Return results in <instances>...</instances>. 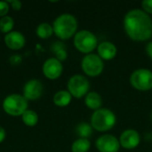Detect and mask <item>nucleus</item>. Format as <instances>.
I'll use <instances>...</instances> for the list:
<instances>
[{"mask_svg":"<svg viewBox=\"0 0 152 152\" xmlns=\"http://www.w3.org/2000/svg\"><path fill=\"white\" fill-rule=\"evenodd\" d=\"M124 28L126 35L134 41L143 42L152 37V20L141 9H133L124 17Z\"/></svg>","mask_w":152,"mask_h":152,"instance_id":"obj_1","label":"nucleus"},{"mask_svg":"<svg viewBox=\"0 0 152 152\" xmlns=\"http://www.w3.org/2000/svg\"><path fill=\"white\" fill-rule=\"evenodd\" d=\"M53 28V33L57 37L61 40H67L76 35L77 20L74 15L70 13H63L54 20Z\"/></svg>","mask_w":152,"mask_h":152,"instance_id":"obj_2","label":"nucleus"},{"mask_svg":"<svg viewBox=\"0 0 152 152\" xmlns=\"http://www.w3.org/2000/svg\"><path fill=\"white\" fill-rule=\"evenodd\" d=\"M116 122V115L109 109L101 108L95 110L91 117V126L98 132H107L112 129Z\"/></svg>","mask_w":152,"mask_h":152,"instance_id":"obj_3","label":"nucleus"},{"mask_svg":"<svg viewBox=\"0 0 152 152\" xmlns=\"http://www.w3.org/2000/svg\"><path fill=\"white\" fill-rule=\"evenodd\" d=\"M73 43L78 52L86 54L92 53V52L98 46L96 36L86 29H82L77 32L74 36Z\"/></svg>","mask_w":152,"mask_h":152,"instance_id":"obj_4","label":"nucleus"},{"mask_svg":"<svg viewBox=\"0 0 152 152\" xmlns=\"http://www.w3.org/2000/svg\"><path fill=\"white\" fill-rule=\"evenodd\" d=\"M3 109L12 117H20L28 110V101L23 95L13 94L6 96L3 102Z\"/></svg>","mask_w":152,"mask_h":152,"instance_id":"obj_5","label":"nucleus"},{"mask_svg":"<svg viewBox=\"0 0 152 152\" xmlns=\"http://www.w3.org/2000/svg\"><path fill=\"white\" fill-rule=\"evenodd\" d=\"M81 68L88 77H98L104 69V62L98 54L89 53L84 56L81 61Z\"/></svg>","mask_w":152,"mask_h":152,"instance_id":"obj_6","label":"nucleus"},{"mask_svg":"<svg viewBox=\"0 0 152 152\" xmlns=\"http://www.w3.org/2000/svg\"><path fill=\"white\" fill-rule=\"evenodd\" d=\"M131 86L138 91L152 89V71L148 69H135L130 76Z\"/></svg>","mask_w":152,"mask_h":152,"instance_id":"obj_7","label":"nucleus"},{"mask_svg":"<svg viewBox=\"0 0 152 152\" xmlns=\"http://www.w3.org/2000/svg\"><path fill=\"white\" fill-rule=\"evenodd\" d=\"M68 91L72 97L80 99L88 94L90 88L89 80L82 75H74L68 81Z\"/></svg>","mask_w":152,"mask_h":152,"instance_id":"obj_8","label":"nucleus"},{"mask_svg":"<svg viewBox=\"0 0 152 152\" xmlns=\"http://www.w3.org/2000/svg\"><path fill=\"white\" fill-rule=\"evenodd\" d=\"M99 152H118L120 148L119 140L112 134L101 135L95 142Z\"/></svg>","mask_w":152,"mask_h":152,"instance_id":"obj_9","label":"nucleus"},{"mask_svg":"<svg viewBox=\"0 0 152 152\" xmlns=\"http://www.w3.org/2000/svg\"><path fill=\"white\" fill-rule=\"evenodd\" d=\"M43 73L45 77L50 80L59 78L63 71L61 61L56 58H49L43 64Z\"/></svg>","mask_w":152,"mask_h":152,"instance_id":"obj_10","label":"nucleus"},{"mask_svg":"<svg viewBox=\"0 0 152 152\" xmlns=\"http://www.w3.org/2000/svg\"><path fill=\"white\" fill-rule=\"evenodd\" d=\"M140 142H141L140 134L134 129L125 130L119 137L120 146L126 150L135 149L140 144Z\"/></svg>","mask_w":152,"mask_h":152,"instance_id":"obj_11","label":"nucleus"},{"mask_svg":"<svg viewBox=\"0 0 152 152\" xmlns=\"http://www.w3.org/2000/svg\"><path fill=\"white\" fill-rule=\"evenodd\" d=\"M43 94V85L37 79L28 81L23 88V96L27 101H36L41 97Z\"/></svg>","mask_w":152,"mask_h":152,"instance_id":"obj_12","label":"nucleus"},{"mask_svg":"<svg viewBox=\"0 0 152 152\" xmlns=\"http://www.w3.org/2000/svg\"><path fill=\"white\" fill-rule=\"evenodd\" d=\"M25 37L19 31H11L4 36V44L11 50H20L25 45Z\"/></svg>","mask_w":152,"mask_h":152,"instance_id":"obj_13","label":"nucleus"},{"mask_svg":"<svg viewBox=\"0 0 152 152\" xmlns=\"http://www.w3.org/2000/svg\"><path fill=\"white\" fill-rule=\"evenodd\" d=\"M97 53L102 61H110L116 57L118 48L113 43L109 41H103L98 45Z\"/></svg>","mask_w":152,"mask_h":152,"instance_id":"obj_14","label":"nucleus"},{"mask_svg":"<svg viewBox=\"0 0 152 152\" xmlns=\"http://www.w3.org/2000/svg\"><path fill=\"white\" fill-rule=\"evenodd\" d=\"M85 104L88 109L95 111L102 108V98L97 92H90L86 95Z\"/></svg>","mask_w":152,"mask_h":152,"instance_id":"obj_15","label":"nucleus"},{"mask_svg":"<svg viewBox=\"0 0 152 152\" xmlns=\"http://www.w3.org/2000/svg\"><path fill=\"white\" fill-rule=\"evenodd\" d=\"M71 100H72V95L69 94V91H66V90L58 91L53 95V103L56 106L61 107V108L68 106L70 103Z\"/></svg>","mask_w":152,"mask_h":152,"instance_id":"obj_16","label":"nucleus"},{"mask_svg":"<svg viewBox=\"0 0 152 152\" xmlns=\"http://www.w3.org/2000/svg\"><path fill=\"white\" fill-rule=\"evenodd\" d=\"M36 33L39 38L47 39V38L51 37L52 35L53 34V26L50 25L49 23L44 22L37 26Z\"/></svg>","mask_w":152,"mask_h":152,"instance_id":"obj_17","label":"nucleus"},{"mask_svg":"<svg viewBox=\"0 0 152 152\" xmlns=\"http://www.w3.org/2000/svg\"><path fill=\"white\" fill-rule=\"evenodd\" d=\"M91 142L88 139L79 138L76 140L71 145L72 152H87L90 150Z\"/></svg>","mask_w":152,"mask_h":152,"instance_id":"obj_18","label":"nucleus"},{"mask_svg":"<svg viewBox=\"0 0 152 152\" xmlns=\"http://www.w3.org/2000/svg\"><path fill=\"white\" fill-rule=\"evenodd\" d=\"M21 119L27 126H35L38 122V116L34 110H27L22 114Z\"/></svg>","mask_w":152,"mask_h":152,"instance_id":"obj_19","label":"nucleus"},{"mask_svg":"<svg viewBox=\"0 0 152 152\" xmlns=\"http://www.w3.org/2000/svg\"><path fill=\"white\" fill-rule=\"evenodd\" d=\"M52 50L54 53V54L56 55V59H58L60 61L67 59L68 53L66 51V46L63 43L55 42L52 46Z\"/></svg>","mask_w":152,"mask_h":152,"instance_id":"obj_20","label":"nucleus"},{"mask_svg":"<svg viewBox=\"0 0 152 152\" xmlns=\"http://www.w3.org/2000/svg\"><path fill=\"white\" fill-rule=\"evenodd\" d=\"M14 26V20L11 16H4L0 19V31L4 34H8L12 31V28Z\"/></svg>","mask_w":152,"mask_h":152,"instance_id":"obj_21","label":"nucleus"},{"mask_svg":"<svg viewBox=\"0 0 152 152\" xmlns=\"http://www.w3.org/2000/svg\"><path fill=\"white\" fill-rule=\"evenodd\" d=\"M77 133L80 138L88 139L93 134V127L87 123H80L77 126Z\"/></svg>","mask_w":152,"mask_h":152,"instance_id":"obj_22","label":"nucleus"},{"mask_svg":"<svg viewBox=\"0 0 152 152\" xmlns=\"http://www.w3.org/2000/svg\"><path fill=\"white\" fill-rule=\"evenodd\" d=\"M9 8L10 5L7 3V1H1L0 2V17H4L7 15L8 12H9Z\"/></svg>","mask_w":152,"mask_h":152,"instance_id":"obj_23","label":"nucleus"},{"mask_svg":"<svg viewBox=\"0 0 152 152\" xmlns=\"http://www.w3.org/2000/svg\"><path fill=\"white\" fill-rule=\"evenodd\" d=\"M142 10L149 15L152 14V0H143L142 2Z\"/></svg>","mask_w":152,"mask_h":152,"instance_id":"obj_24","label":"nucleus"},{"mask_svg":"<svg viewBox=\"0 0 152 152\" xmlns=\"http://www.w3.org/2000/svg\"><path fill=\"white\" fill-rule=\"evenodd\" d=\"M7 3L9 4L10 7H12V8L13 10H15V11H19V10H20L21 5H22V4H21L20 1H18V0L7 1Z\"/></svg>","mask_w":152,"mask_h":152,"instance_id":"obj_25","label":"nucleus"},{"mask_svg":"<svg viewBox=\"0 0 152 152\" xmlns=\"http://www.w3.org/2000/svg\"><path fill=\"white\" fill-rule=\"evenodd\" d=\"M146 52L147 54L150 56V58L152 60V41L149 42L146 45Z\"/></svg>","mask_w":152,"mask_h":152,"instance_id":"obj_26","label":"nucleus"},{"mask_svg":"<svg viewBox=\"0 0 152 152\" xmlns=\"http://www.w3.org/2000/svg\"><path fill=\"white\" fill-rule=\"evenodd\" d=\"M5 136H6V133H5L4 129L2 126H0V143L4 141Z\"/></svg>","mask_w":152,"mask_h":152,"instance_id":"obj_27","label":"nucleus"},{"mask_svg":"<svg viewBox=\"0 0 152 152\" xmlns=\"http://www.w3.org/2000/svg\"><path fill=\"white\" fill-rule=\"evenodd\" d=\"M151 120H152V112H151Z\"/></svg>","mask_w":152,"mask_h":152,"instance_id":"obj_28","label":"nucleus"}]
</instances>
